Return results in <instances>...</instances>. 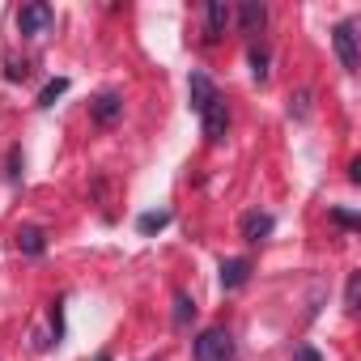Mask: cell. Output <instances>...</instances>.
<instances>
[{"mask_svg":"<svg viewBox=\"0 0 361 361\" xmlns=\"http://www.w3.org/2000/svg\"><path fill=\"white\" fill-rule=\"evenodd\" d=\"M196 361H234V336L226 327H204L196 336Z\"/></svg>","mask_w":361,"mask_h":361,"instance_id":"obj_1","label":"cell"},{"mask_svg":"<svg viewBox=\"0 0 361 361\" xmlns=\"http://www.w3.org/2000/svg\"><path fill=\"white\" fill-rule=\"evenodd\" d=\"M51 26H56V9L43 5V0H35V5H22V9H18V35H22V39H43Z\"/></svg>","mask_w":361,"mask_h":361,"instance_id":"obj_2","label":"cell"},{"mask_svg":"<svg viewBox=\"0 0 361 361\" xmlns=\"http://www.w3.org/2000/svg\"><path fill=\"white\" fill-rule=\"evenodd\" d=\"M331 43H336L340 68L344 73H357V64H361V56H357V26L353 22H336L331 26Z\"/></svg>","mask_w":361,"mask_h":361,"instance_id":"obj_3","label":"cell"},{"mask_svg":"<svg viewBox=\"0 0 361 361\" xmlns=\"http://www.w3.org/2000/svg\"><path fill=\"white\" fill-rule=\"evenodd\" d=\"M90 119H94L98 128H115V123L123 119V94H115V90L94 94V98H90Z\"/></svg>","mask_w":361,"mask_h":361,"instance_id":"obj_4","label":"cell"},{"mask_svg":"<svg viewBox=\"0 0 361 361\" xmlns=\"http://www.w3.org/2000/svg\"><path fill=\"white\" fill-rule=\"evenodd\" d=\"M230 22H234V9L226 5V0H209V5H204V43L209 47L221 43L226 30H230Z\"/></svg>","mask_w":361,"mask_h":361,"instance_id":"obj_5","label":"cell"},{"mask_svg":"<svg viewBox=\"0 0 361 361\" xmlns=\"http://www.w3.org/2000/svg\"><path fill=\"white\" fill-rule=\"evenodd\" d=\"M200 123H204V140H209V145H221L226 132H230V106H226V98L209 102V106L200 111Z\"/></svg>","mask_w":361,"mask_h":361,"instance_id":"obj_6","label":"cell"},{"mask_svg":"<svg viewBox=\"0 0 361 361\" xmlns=\"http://www.w3.org/2000/svg\"><path fill=\"white\" fill-rule=\"evenodd\" d=\"M188 98H192V111L200 115L209 102H217L221 94H217V85H213V77L209 73H200V68H192V77H188Z\"/></svg>","mask_w":361,"mask_h":361,"instance_id":"obj_7","label":"cell"},{"mask_svg":"<svg viewBox=\"0 0 361 361\" xmlns=\"http://www.w3.org/2000/svg\"><path fill=\"white\" fill-rule=\"evenodd\" d=\"M272 230H276V217L272 213H259V209L243 213V221H238V234L247 243H264V238H272Z\"/></svg>","mask_w":361,"mask_h":361,"instance_id":"obj_8","label":"cell"},{"mask_svg":"<svg viewBox=\"0 0 361 361\" xmlns=\"http://www.w3.org/2000/svg\"><path fill=\"white\" fill-rule=\"evenodd\" d=\"M234 18H238V35H247V39H255L268 26V9L259 5V0H243V5L234 9Z\"/></svg>","mask_w":361,"mask_h":361,"instance_id":"obj_9","label":"cell"},{"mask_svg":"<svg viewBox=\"0 0 361 361\" xmlns=\"http://www.w3.org/2000/svg\"><path fill=\"white\" fill-rule=\"evenodd\" d=\"M13 243H18V251H22V255L39 259V255L47 251V230H43V226H18Z\"/></svg>","mask_w":361,"mask_h":361,"instance_id":"obj_10","label":"cell"},{"mask_svg":"<svg viewBox=\"0 0 361 361\" xmlns=\"http://www.w3.org/2000/svg\"><path fill=\"white\" fill-rule=\"evenodd\" d=\"M251 281V259H221V289L234 293Z\"/></svg>","mask_w":361,"mask_h":361,"instance_id":"obj_11","label":"cell"},{"mask_svg":"<svg viewBox=\"0 0 361 361\" xmlns=\"http://www.w3.org/2000/svg\"><path fill=\"white\" fill-rule=\"evenodd\" d=\"M170 319H174V327H188V323L196 319V302H192L188 289H174V310H170Z\"/></svg>","mask_w":361,"mask_h":361,"instance_id":"obj_12","label":"cell"},{"mask_svg":"<svg viewBox=\"0 0 361 361\" xmlns=\"http://www.w3.org/2000/svg\"><path fill=\"white\" fill-rule=\"evenodd\" d=\"M247 56H251V77L264 85V81H268V60H272V56H268V47H264L259 39H251V51H247Z\"/></svg>","mask_w":361,"mask_h":361,"instance_id":"obj_13","label":"cell"},{"mask_svg":"<svg viewBox=\"0 0 361 361\" xmlns=\"http://www.w3.org/2000/svg\"><path fill=\"white\" fill-rule=\"evenodd\" d=\"M170 226V209H157V213H140L136 217V230L149 238V234H157V230H166Z\"/></svg>","mask_w":361,"mask_h":361,"instance_id":"obj_14","label":"cell"},{"mask_svg":"<svg viewBox=\"0 0 361 361\" xmlns=\"http://www.w3.org/2000/svg\"><path fill=\"white\" fill-rule=\"evenodd\" d=\"M30 60H18V56H5V81L9 85H22V81H30Z\"/></svg>","mask_w":361,"mask_h":361,"instance_id":"obj_15","label":"cell"},{"mask_svg":"<svg viewBox=\"0 0 361 361\" xmlns=\"http://www.w3.org/2000/svg\"><path fill=\"white\" fill-rule=\"evenodd\" d=\"M22 170H26V157H22V145H13L9 153H5V178L18 188L22 183Z\"/></svg>","mask_w":361,"mask_h":361,"instance_id":"obj_16","label":"cell"},{"mask_svg":"<svg viewBox=\"0 0 361 361\" xmlns=\"http://www.w3.org/2000/svg\"><path fill=\"white\" fill-rule=\"evenodd\" d=\"M64 94H68V77H56V81H47V85H43V94H39V102H35V106H43V111H47V106H56V98H64Z\"/></svg>","mask_w":361,"mask_h":361,"instance_id":"obj_17","label":"cell"},{"mask_svg":"<svg viewBox=\"0 0 361 361\" xmlns=\"http://www.w3.org/2000/svg\"><path fill=\"white\" fill-rule=\"evenodd\" d=\"M357 293H361V272H348V285H344V310H357Z\"/></svg>","mask_w":361,"mask_h":361,"instance_id":"obj_18","label":"cell"},{"mask_svg":"<svg viewBox=\"0 0 361 361\" xmlns=\"http://www.w3.org/2000/svg\"><path fill=\"white\" fill-rule=\"evenodd\" d=\"M289 115H293V119H306V115H310V90H302L298 98H289Z\"/></svg>","mask_w":361,"mask_h":361,"instance_id":"obj_19","label":"cell"},{"mask_svg":"<svg viewBox=\"0 0 361 361\" xmlns=\"http://www.w3.org/2000/svg\"><path fill=\"white\" fill-rule=\"evenodd\" d=\"M327 217H331L340 230H357V226H361V217H357V213H348V209H331Z\"/></svg>","mask_w":361,"mask_h":361,"instance_id":"obj_20","label":"cell"},{"mask_svg":"<svg viewBox=\"0 0 361 361\" xmlns=\"http://www.w3.org/2000/svg\"><path fill=\"white\" fill-rule=\"evenodd\" d=\"M51 331H56V344H60L64 340V302L60 298L51 302Z\"/></svg>","mask_w":361,"mask_h":361,"instance_id":"obj_21","label":"cell"},{"mask_svg":"<svg viewBox=\"0 0 361 361\" xmlns=\"http://www.w3.org/2000/svg\"><path fill=\"white\" fill-rule=\"evenodd\" d=\"M293 361H323V353H319V348H310V344H298Z\"/></svg>","mask_w":361,"mask_h":361,"instance_id":"obj_22","label":"cell"},{"mask_svg":"<svg viewBox=\"0 0 361 361\" xmlns=\"http://www.w3.org/2000/svg\"><path fill=\"white\" fill-rule=\"evenodd\" d=\"M348 183H361V157L348 161Z\"/></svg>","mask_w":361,"mask_h":361,"instance_id":"obj_23","label":"cell"},{"mask_svg":"<svg viewBox=\"0 0 361 361\" xmlns=\"http://www.w3.org/2000/svg\"><path fill=\"white\" fill-rule=\"evenodd\" d=\"M94 361H111V353H98V357H94Z\"/></svg>","mask_w":361,"mask_h":361,"instance_id":"obj_24","label":"cell"}]
</instances>
